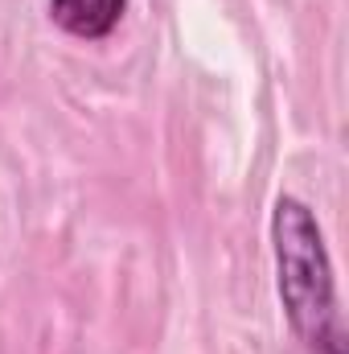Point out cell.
Masks as SVG:
<instances>
[{"label": "cell", "mask_w": 349, "mask_h": 354, "mask_svg": "<svg viewBox=\"0 0 349 354\" xmlns=\"http://www.w3.org/2000/svg\"><path fill=\"white\" fill-rule=\"evenodd\" d=\"M271 252H275V288L288 313L292 334L308 354H346V326L333 260L317 214L283 194L271 210Z\"/></svg>", "instance_id": "cell-1"}, {"label": "cell", "mask_w": 349, "mask_h": 354, "mask_svg": "<svg viewBox=\"0 0 349 354\" xmlns=\"http://www.w3.org/2000/svg\"><path fill=\"white\" fill-rule=\"evenodd\" d=\"M123 8H128V0H50L54 25L83 41L107 37L123 21Z\"/></svg>", "instance_id": "cell-2"}]
</instances>
